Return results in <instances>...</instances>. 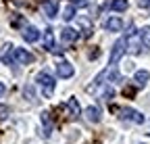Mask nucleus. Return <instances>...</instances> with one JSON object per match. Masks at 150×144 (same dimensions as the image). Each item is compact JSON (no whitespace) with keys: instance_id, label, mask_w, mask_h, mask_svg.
I'll return each instance as SVG.
<instances>
[{"instance_id":"obj_5","label":"nucleus","mask_w":150,"mask_h":144,"mask_svg":"<svg viewBox=\"0 0 150 144\" xmlns=\"http://www.w3.org/2000/svg\"><path fill=\"white\" fill-rule=\"evenodd\" d=\"M35 57L31 52H27L25 48H13V63H19V65H29L33 63Z\"/></svg>"},{"instance_id":"obj_12","label":"nucleus","mask_w":150,"mask_h":144,"mask_svg":"<svg viewBox=\"0 0 150 144\" xmlns=\"http://www.w3.org/2000/svg\"><path fill=\"white\" fill-rule=\"evenodd\" d=\"M86 119L92 121V123H98V121L102 119L100 109H98V106H86Z\"/></svg>"},{"instance_id":"obj_7","label":"nucleus","mask_w":150,"mask_h":144,"mask_svg":"<svg viewBox=\"0 0 150 144\" xmlns=\"http://www.w3.org/2000/svg\"><path fill=\"white\" fill-rule=\"evenodd\" d=\"M21 35H23V40L29 42V44H33V42L40 40V31H38V27H33V25H23Z\"/></svg>"},{"instance_id":"obj_4","label":"nucleus","mask_w":150,"mask_h":144,"mask_svg":"<svg viewBox=\"0 0 150 144\" xmlns=\"http://www.w3.org/2000/svg\"><path fill=\"white\" fill-rule=\"evenodd\" d=\"M125 38H119L115 44H112V50H110V59H108V67H115L121 59H123V55H125Z\"/></svg>"},{"instance_id":"obj_17","label":"nucleus","mask_w":150,"mask_h":144,"mask_svg":"<svg viewBox=\"0 0 150 144\" xmlns=\"http://www.w3.org/2000/svg\"><path fill=\"white\" fill-rule=\"evenodd\" d=\"M140 40H142V44L146 48H150V25H146V27L140 29Z\"/></svg>"},{"instance_id":"obj_8","label":"nucleus","mask_w":150,"mask_h":144,"mask_svg":"<svg viewBox=\"0 0 150 144\" xmlns=\"http://www.w3.org/2000/svg\"><path fill=\"white\" fill-rule=\"evenodd\" d=\"M67 111H69V115H71L73 121H77V119L81 117V106H79V102H77V98H75V96H71V98L67 100Z\"/></svg>"},{"instance_id":"obj_21","label":"nucleus","mask_w":150,"mask_h":144,"mask_svg":"<svg viewBox=\"0 0 150 144\" xmlns=\"http://www.w3.org/2000/svg\"><path fill=\"white\" fill-rule=\"evenodd\" d=\"M69 2L77 9V6H88V0H69Z\"/></svg>"},{"instance_id":"obj_18","label":"nucleus","mask_w":150,"mask_h":144,"mask_svg":"<svg viewBox=\"0 0 150 144\" xmlns=\"http://www.w3.org/2000/svg\"><path fill=\"white\" fill-rule=\"evenodd\" d=\"M63 19L65 21H71V19H75V6L69 2L67 6H65V11H63Z\"/></svg>"},{"instance_id":"obj_1","label":"nucleus","mask_w":150,"mask_h":144,"mask_svg":"<svg viewBox=\"0 0 150 144\" xmlns=\"http://www.w3.org/2000/svg\"><path fill=\"white\" fill-rule=\"evenodd\" d=\"M142 48H144V44L140 40V31L129 29V33L125 35V50L129 52V55H140Z\"/></svg>"},{"instance_id":"obj_20","label":"nucleus","mask_w":150,"mask_h":144,"mask_svg":"<svg viewBox=\"0 0 150 144\" xmlns=\"http://www.w3.org/2000/svg\"><path fill=\"white\" fill-rule=\"evenodd\" d=\"M112 96H115V92H112V88H104L102 92H100V98H104L106 102H108V100H110Z\"/></svg>"},{"instance_id":"obj_19","label":"nucleus","mask_w":150,"mask_h":144,"mask_svg":"<svg viewBox=\"0 0 150 144\" xmlns=\"http://www.w3.org/2000/svg\"><path fill=\"white\" fill-rule=\"evenodd\" d=\"M8 115H11V109H8L6 104H2V102H0V121L8 119Z\"/></svg>"},{"instance_id":"obj_13","label":"nucleus","mask_w":150,"mask_h":144,"mask_svg":"<svg viewBox=\"0 0 150 144\" xmlns=\"http://www.w3.org/2000/svg\"><path fill=\"white\" fill-rule=\"evenodd\" d=\"M148 79H150V73H148V71H136V73H134V84L138 86V88H144L146 84H148Z\"/></svg>"},{"instance_id":"obj_23","label":"nucleus","mask_w":150,"mask_h":144,"mask_svg":"<svg viewBox=\"0 0 150 144\" xmlns=\"http://www.w3.org/2000/svg\"><path fill=\"white\" fill-rule=\"evenodd\" d=\"M140 6H150V0H140Z\"/></svg>"},{"instance_id":"obj_15","label":"nucleus","mask_w":150,"mask_h":144,"mask_svg":"<svg viewBox=\"0 0 150 144\" xmlns=\"http://www.w3.org/2000/svg\"><path fill=\"white\" fill-rule=\"evenodd\" d=\"M44 48H46L48 52L54 48V33H52V29H50V27L44 31Z\"/></svg>"},{"instance_id":"obj_6","label":"nucleus","mask_w":150,"mask_h":144,"mask_svg":"<svg viewBox=\"0 0 150 144\" xmlns=\"http://www.w3.org/2000/svg\"><path fill=\"white\" fill-rule=\"evenodd\" d=\"M56 75L63 77V79H69L75 75V67L69 63V61H61L59 65H56Z\"/></svg>"},{"instance_id":"obj_14","label":"nucleus","mask_w":150,"mask_h":144,"mask_svg":"<svg viewBox=\"0 0 150 144\" xmlns=\"http://www.w3.org/2000/svg\"><path fill=\"white\" fill-rule=\"evenodd\" d=\"M42 123H44V132H42V134L48 138V136H50V132L54 130V125H52V121H50V113H48V111H44V113H42Z\"/></svg>"},{"instance_id":"obj_2","label":"nucleus","mask_w":150,"mask_h":144,"mask_svg":"<svg viewBox=\"0 0 150 144\" xmlns=\"http://www.w3.org/2000/svg\"><path fill=\"white\" fill-rule=\"evenodd\" d=\"M35 84L42 88L44 98H50V96L54 94V79H52L50 73H46V71H42V73H38V75H35Z\"/></svg>"},{"instance_id":"obj_10","label":"nucleus","mask_w":150,"mask_h":144,"mask_svg":"<svg viewBox=\"0 0 150 144\" xmlns=\"http://www.w3.org/2000/svg\"><path fill=\"white\" fill-rule=\"evenodd\" d=\"M104 29H106V31H121V29H123L121 17H108V19L104 21Z\"/></svg>"},{"instance_id":"obj_22","label":"nucleus","mask_w":150,"mask_h":144,"mask_svg":"<svg viewBox=\"0 0 150 144\" xmlns=\"http://www.w3.org/2000/svg\"><path fill=\"white\" fill-rule=\"evenodd\" d=\"M4 92H6V86H4V84H0V96H4Z\"/></svg>"},{"instance_id":"obj_16","label":"nucleus","mask_w":150,"mask_h":144,"mask_svg":"<svg viewBox=\"0 0 150 144\" xmlns=\"http://www.w3.org/2000/svg\"><path fill=\"white\" fill-rule=\"evenodd\" d=\"M127 6H129L127 0H112L110 2V9L115 13H123V11H127Z\"/></svg>"},{"instance_id":"obj_11","label":"nucleus","mask_w":150,"mask_h":144,"mask_svg":"<svg viewBox=\"0 0 150 144\" xmlns=\"http://www.w3.org/2000/svg\"><path fill=\"white\" fill-rule=\"evenodd\" d=\"M61 35H63V42H69V44H73L75 40L79 38V33H77V29H73V27H63L61 29Z\"/></svg>"},{"instance_id":"obj_3","label":"nucleus","mask_w":150,"mask_h":144,"mask_svg":"<svg viewBox=\"0 0 150 144\" xmlns=\"http://www.w3.org/2000/svg\"><path fill=\"white\" fill-rule=\"evenodd\" d=\"M115 113L121 117V119H127V121H131V123H144V115L140 113V111H136V109H129V106H119V109H115Z\"/></svg>"},{"instance_id":"obj_9","label":"nucleus","mask_w":150,"mask_h":144,"mask_svg":"<svg viewBox=\"0 0 150 144\" xmlns=\"http://www.w3.org/2000/svg\"><path fill=\"white\" fill-rule=\"evenodd\" d=\"M42 11H44V15L48 17V19H54V17L59 15V4H56L54 0H44V2H42Z\"/></svg>"}]
</instances>
